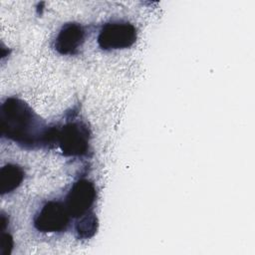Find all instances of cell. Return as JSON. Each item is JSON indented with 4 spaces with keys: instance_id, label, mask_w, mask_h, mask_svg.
I'll return each instance as SVG.
<instances>
[{
    "instance_id": "5b68a950",
    "label": "cell",
    "mask_w": 255,
    "mask_h": 255,
    "mask_svg": "<svg viewBox=\"0 0 255 255\" xmlns=\"http://www.w3.org/2000/svg\"><path fill=\"white\" fill-rule=\"evenodd\" d=\"M95 199L96 188L94 183L88 179H80L72 185L65 204L71 217L79 218L90 212Z\"/></svg>"
},
{
    "instance_id": "9c48e42d",
    "label": "cell",
    "mask_w": 255,
    "mask_h": 255,
    "mask_svg": "<svg viewBox=\"0 0 255 255\" xmlns=\"http://www.w3.org/2000/svg\"><path fill=\"white\" fill-rule=\"evenodd\" d=\"M12 244H13V241H12V237L7 234V233H3L2 235V243H1V253L4 254V249H6V253L8 252L9 253V248H12Z\"/></svg>"
},
{
    "instance_id": "ba28073f",
    "label": "cell",
    "mask_w": 255,
    "mask_h": 255,
    "mask_svg": "<svg viewBox=\"0 0 255 255\" xmlns=\"http://www.w3.org/2000/svg\"><path fill=\"white\" fill-rule=\"evenodd\" d=\"M98 228V219L93 212H88L87 214L78 218L76 224V231L78 236L81 238L92 237Z\"/></svg>"
},
{
    "instance_id": "277c9868",
    "label": "cell",
    "mask_w": 255,
    "mask_h": 255,
    "mask_svg": "<svg viewBox=\"0 0 255 255\" xmlns=\"http://www.w3.org/2000/svg\"><path fill=\"white\" fill-rule=\"evenodd\" d=\"M70 218L65 202L50 200L36 214L34 225L41 232H61L67 228Z\"/></svg>"
},
{
    "instance_id": "7a4b0ae2",
    "label": "cell",
    "mask_w": 255,
    "mask_h": 255,
    "mask_svg": "<svg viewBox=\"0 0 255 255\" xmlns=\"http://www.w3.org/2000/svg\"><path fill=\"white\" fill-rule=\"evenodd\" d=\"M56 143L66 156H81L87 153L90 144V132L81 122L67 123L56 131Z\"/></svg>"
},
{
    "instance_id": "52a82bcc",
    "label": "cell",
    "mask_w": 255,
    "mask_h": 255,
    "mask_svg": "<svg viewBox=\"0 0 255 255\" xmlns=\"http://www.w3.org/2000/svg\"><path fill=\"white\" fill-rule=\"evenodd\" d=\"M24 170L17 164L8 163L0 171V191L1 194L9 193L16 189L24 179Z\"/></svg>"
},
{
    "instance_id": "8992f818",
    "label": "cell",
    "mask_w": 255,
    "mask_h": 255,
    "mask_svg": "<svg viewBox=\"0 0 255 255\" xmlns=\"http://www.w3.org/2000/svg\"><path fill=\"white\" fill-rule=\"evenodd\" d=\"M85 41V30L79 23H67L62 26L54 41L55 50L61 55H75Z\"/></svg>"
},
{
    "instance_id": "3957f363",
    "label": "cell",
    "mask_w": 255,
    "mask_h": 255,
    "mask_svg": "<svg viewBox=\"0 0 255 255\" xmlns=\"http://www.w3.org/2000/svg\"><path fill=\"white\" fill-rule=\"evenodd\" d=\"M135 40V27L126 21L106 23L98 35V44L104 50L126 49L130 47Z\"/></svg>"
},
{
    "instance_id": "6da1fadb",
    "label": "cell",
    "mask_w": 255,
    "mask_h": 255,
    "mask_svg": "<svg viewBox=\"0 0 255 255\" xmlns=\"http://www.w3.org/2000/svg\"><path fill=\"white\" fill-rule=\"evenodd\" d=\"M1 134L27 148L56 142L57 128L48 126L24 101L8 98L1 104Z\"/></svg>"
}]
</instances>
